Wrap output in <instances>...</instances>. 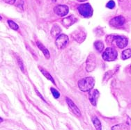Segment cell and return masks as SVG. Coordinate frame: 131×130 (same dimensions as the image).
<instances>
[{"label":"cell","instance_id":"obj_8","mask_svg":"<svg viewBox=\"0 0 131 130\" xmlns=\"http://www.w3.org/2000/svg\"><path fill=\"white\" fill-rule=\"evenodd\" d=\"M124 23H125V18L121 15L116 16L110 21V25L113 27H120L124 25Z\"/></svg>","mask_w":131,"mask_h":130},{"label":"cell","instance_id":"obj_13","mask_svg":"<svg viewBox=\"0 0 131 130\" xmlns=\"http://www.w3.org/2000/svg\"><path fill=\"white\" fill-rule=\"evenodd\" d=\"M61 32V29L60 27L57 25H53L52 28L51 29V35L53 37H57L60 35Z\"/></svg>","mask_w":131,"mask_h":130},{"label":"cell","instance_id":"obj_10","mask_svg":"<svg viewBox=\"0 0 131 130\" xmlns=\"http://www.w3.org/2000/svg\"><path fill=\"white\" fill-rule=\"evenodd\" d=\"M73 38H75L76 41H78V43H82L86 38V33L84 32L83 31L78 30L75 31L73 33Z\"/></svg>","mask_w":131,"mask_h":130},{"label":"cell","instance_id":"obj_27","mask_svg":"<svg viewBox=\"0 0 131 130\" xmlns=\"http://www.w3.org/2000/svg\"><path fill=\"white\" fill-rule=\"evenodd\" d=\"M130 72H131V67H130Z\"/></svg>","mask_w":131,"mask_h":130},{"label":"cell","instance_id":"obj_16","mask_svg":"<svg viewBox=\"0 0 131 130\" xmlns=\"http://www.w3.org/2000/svg\"><path fill=\"white\" fill-rule=\"evenodd\" d=\"M39 70H40V72L42 73V74H43V75H44V76H45V77H46L47 79H49L50 81H52V82L53 84H54L55 85V84H56L55 81H54V79H53L52 77L51 76L50 73H48V72H47V71H46L45 69H43V68H41L40 67H39Z\"/></svg>","mask_w":131,"mask_h":130},{"label":"cell","instance_id":"obj_14","mask_svg":"<svg viewBox=\"0 0 131 130\" xmlns=\"http://www.w3.org/2000/svg\"><path fill=\"white\" fill-rule=\"evenodd\" d=\"M36 44H37L38 48L43 52V54L46 56V58H50V52H49V51H48V49H47L42 43H40V42H37Z\"/></svg>","mask_w":131,"mask_h":130},{"label":"cell","instance_id":"obj_7","mask_svg":"<svg viewBox=\"0 0 131 130\" xmlns=\"http://www.w3.org/2000/svg\"><path fill=\"white\" fill-rule=\"evenodd\" d=\"M54 13L57 15L59 17H64L68 13V7L66 5H62V4H59L56 6L54 8Z\"/></svg>","mask_w":131,"mask_h":130},{"label":"cell","instance_id":"obj_25","mask_svg":"<svg viewBox=\"0 0 131 130\" xmlns=\"http://www.w3.org/2000/svg\"><path fill=\"white\" fill-rule=\"evenodd\" d=\"M52 2H54V3H58V2L59 3V2H61L62 0H52Z\"/></svg>","mask_w":131,"mask_h":130},{"label":"cell","instance_id":"obj_17","mask_svg":"<svg viewBox=\"0 0 131 130\" xmlns=\"http://www.w3.org/2000/svg\"><path fill=\"white\" fill-rule=\"evenodd\" d=\"M131 57V50L130 49H127L126 50H124L121 53V58L123 60H126L128 59Z\"/></svg>","mask_w":131,"mask_h":130},{"label":"cell","instance_id":"obj_22","mask_svg":"<svg viewBox=\"0 0 131 130\" xmlns=\"http://www.w3.org/2000/svg\"><path fill=\"white\" fill-rule=\"evenodd\" d=\"M106 7L110 9H112L114 8L115 7V2H114L113 0H110L106 5Z\"/></svg>","mask_w":131,"mask_h":130},{"label":"cell","instance_id":"obj_1","mask_svg":"<svg viewBox=\"0 0 131 130\" xmlns=\"http://www.w3.org/2000/svg\"><path fill=\"white\" fill-rule=\"evenodd\" d=\"M78 87L80 90L83 92L89 91L91 89H93L95 85V80L93 77H89L82 79L78 81Z\"/></svg>","mask_w":131,"mask_h":130},{"label":"cell","instance_id":"obj_23","mask_svg":"<svg viewBox=\"0 0 131 130\" xmlns=\"http://www.w3.org/2000/svg\"><path fill=\"white\" fill-rule=\"evenodd\" d=\"M18 65H19V66H20V69L22 70V71L24 72V65H23V62L22 61V60H21L20 58H18Z\"/></svg>","mask_w":131,"mask_h":130},{"label":"cell","instance_id":"obj_6","mask_svg":"<svg viewBox=\"0 0 131 130\" xmlns=\"http://www.w3.org/2000/svg\"><path fill=\"white\" fill-rule=\"evenodd\" d=\"M113 43H115L116 46L120 49H124L128 45V38L121 36H114Z\"/></svg>","mask_w":131,"mask_h":130},{"label":"cell","instance_id":"obj_24","mask_svg":"<svg viewBox=\"0 0 131 130\" xmlns=\"http://www.w3.org/2000/svg\"><path fill=\"white\" fill-rule=\"evenodd\" d=\"M3 1L6 4H14V3L15 2L16 0H3Z\"/></svg>","mask_w":131,"mask_h":130},{"label":"cell","instance_id":"obj_18","mask_svg":"<svg viewBox=\"0 0 131 130\" xmlns=\"http://www.w3.org/2000/svg\"><path fill=\"white\" fill-rule=\"evenodd\" d=\"M92 122H93V124L94 125V127L96 128V129L101 130L102 129V126H101V123L100 122V120H98V118L96 116H93L92 118Z\"/></svg>","mask_w":131,"mask_h":130},{"label":"cell","instance_id":"obj_21","mask_svg":"<svg viewBox=\"0 0 131 130\" xmlns=\"http://www.w3.org/2000/svg\"><path fill=\"white\" fill-rule=\"evenodd\" d=\"M51 92L52 93L53 96H54V98H55V99H57L60 97V93H59L57 90H56L55 88H50Z\"/></svg>","mask_w":131,"mask_h":130},{"label":"cell","instance_id":"obj_4","mask_svg":"<svg viewBox=\"0 0 131 130\" xmlns=\"http://www.w3.org/2000/svg\"><path fill=\"white\" fill-rule=\"evenodd\" d=\"M68 42H69V38H68V36H66V34H60L56 38V47L59 50H63L66 48Z\"/></svg>","mask_w":131,"mask_h":130},{"label":"cell","instance_id":"obj_15","mask_svg":"<svg viewBox=\"0 0 131 130\" xmlns=\"http://www.w3.org/2000/svg\"><path fill=\"white\" fill-rule=\"evenodd\" d=\"M94 48L98 52H102L104 50V44L101 40H97L94 43Z\"/></svg>","mask_w":131,"mask_h":130},{"label":"cell","instance_id":"obj_20","mask_svg":"<svg viewBox=\"0 0 131 130\" xmlns=\"http://www.w3.org/2000/svg\"><path fill=\"white\" fill-rule=\"evenodd\" d=\"M112 129H128V127L126 125L121 124V125H117L114 126L112 127Z\"/></svg>","mask_w":131,"mask_h":130},{"label":"cell","instance_id":"obj_3","mask_svg":"<svg viewBox=\"0 0 131 130\" xmlns=\"http://www.w3.org/2000/svg\"><path fill=\"white\" fill-rule=\"evenodd\" d=\"M118 54L115 49L112 48H107L103 53L102 57L106 61H113L116 60Z\"/></svg>","mask_w":131,"mask_h":130},{"label":"cell","instance_id":"obj_12","mask_svg":"<svg viewBox=\"0 0 131 130\" xmlns=\"http://www.w3.org/2000/svg\"><path fill=\"white\" fill-rule=\"evenodd\" d=\"M76 20H77L76 18L73 15H71V16H68L67 18H65L62 20V25L66 28H68L70 26L75 22Z\"/></svg>","mask_w":131,"mask_h":130},{"label":"cell","instance_id":"obj_26","mask_svg":"<svg viewBox=\"0 0 131 130\" xmlns=\"http://www.w3.org/2000/svg\"><path fill=\"white\" fill-rule=\"evenodd\" d=\"M78 2H85L86 0H78Z\"/></svg>","mask_w":131,"mask_h":130},{"label":"cell","instance_id":"obj_11","mask_svg":"<svg viewBox=\"0 0 131 130\" xmlns=\"http://www.w3.org/2000/svg\"><path fill=\"white\" fill-rule=\"evenodd\" d=\"M66 102L68 104V107H70V109L72 110V111H73L75 115H77L78 116H80V109H78V107L75 105V104L73 102V101H72L70 98H66Z\"/></svg>","mask_w":131,"mask_h":130},{"label":"cell","instance_id":"obj_9","mask_svg":"<svg viewBox=\"0 0 131 130\" xmlns=\"http://www.w3.org/2000/svg\"><path fill=\"white\" fill-rule=\"evenodd\" d=\"M99 97V91L96 89H91V90H89V99L90 102L93 106H96L97 104V100Z\"/></svg>","mask_w":131,"mask_h":130},{"label":"cell","instance_id":"obj_19","mask_svg":"<svg viewBox=\"0 0 131 130\" xmlns=\"http://www.w3.org/2000/svg\"><path fill=\"white\" fill-rule=\"evenodd\" d=\"M8 25H9L10 28H11V29H13V30L17 31L18 29H19L18 25H17L15 22H14L13 21H12V20H8Z\"/></svg>","mask_w":131,"mask_h":130},{"label":"cell","instance_id":"obj_2","mask_svg":"<svg viewBox=\"0 0 131 130\" xmlns=\"http://www.w3.org/2000/svg\"><path fill=\"white\" fill-rule=\"evenodd\" d=\"M78 10L79 13L82 17L85 18H91L93 15V8L90 5V4H89V3L79 6L78 7Z\"/></svg>","mask_w":131,"mask_h":130},{"label":"cell","instance_id":"obj_5","mask_svg":"<svg viewBox=\"0 0 131 130\" xmlns=\"http://www.w3.org/2000/svg\"><path fill=\"white\" fill-rule=\"evenodd\" d=\"M96 65V57L93 54H90L86 61V70L88 73H91L95 69Z\"/></svg>","mask_w":131,"mask_h":130}]
</instances>
